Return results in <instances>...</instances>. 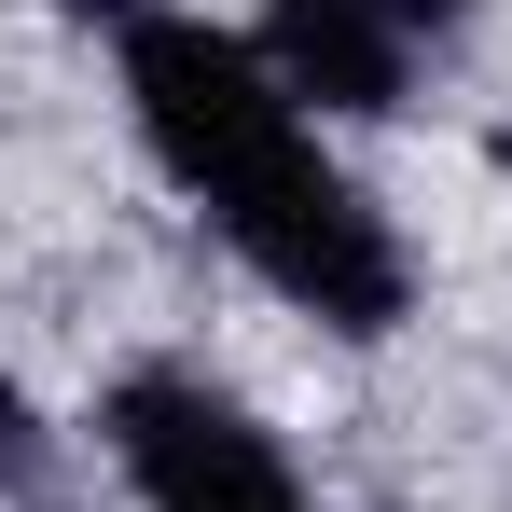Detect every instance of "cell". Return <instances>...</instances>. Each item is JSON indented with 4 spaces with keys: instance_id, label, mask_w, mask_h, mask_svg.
I'll return each instance as SVG.
<instances>
[{
    "instance_id": "cell-1",
    "label": "cell",
    "mask_w": 512,
    "mask_h": 512,
    "mask_svg": "<svg viewBox=\"0 0 512 512\" xmlns=\"http://www.w3.org/2000/svg\"><path fill=\"white\" fill-rule=\"evenodd\" d=\"M111 42H125V111H139L153 167L208 208V236L250 263L277 305H305L319 333H346V346L402 333L416 263L388 236V208L319 153V125L277 97V70L250 42L208 28V14H167V0H139Z\"/></svg>"
},
{
    "instance_id": "cell-5",
    "label": "cell",
    "mask_w": 512,
    "mask_h": 512,
    "mask_svg": "<svg viewBox=\"0 0 512 512\" xmlns=\"http://www.w3.org/2000/svg\"><path fill=\"white\" fill-rule=\"evenodd\" d=\"M388 14H402V42H457L471 28V0H388Z\"/></svg>"
},
{
    "instance_id": "cell-6",
    "label": "cell",
    "mask_w": 512,
    "mask_h": 512,
    "mask_svg": "<svg viewBox=\"0 0 512 512\" xmlns=\"http://www.w3.org/2000/svg\"><path fill=\"white\" fill-rule=\"evenodd\" d=\"M70 14H111V28H125V14H139V0H70Z\"/></svg>"
},
{
    "instance_id": "cell-2",
    "label": "cell",
    "mask_w": 512,
    "mask_h": 512,
    "mask_svg": "<svg viewBox=\"0 0 512 512\" xmlns=\"http://www.w3.org/2000/svg\"><path fill=\"white\" fill-rule=\"evenodd\" d=\"M111 471L139 485V512H319L291 485V457H277V429L250 402H222L208 374H180V360H139L125 388H111Z\"/></svg>"
},
{
    "instance_id": "cell-4",
    "label": "cell",
    "mask_w": 512,
    "mask_h": 512,
    "mask_svg": "<svg viewBox=\"0 0 512 512\" xmlns=\"http://www.w3.org/2000/svg\"><path fill=\"white\" fill-rule=\"evenodd\" d=\"M0 485H14V499H42V429H28L14 388H0Z\"/></svg>"
},
{
    "instance_id": "cell-3",
    "label": "cell",
    "mask_w": 512,
    "mask_h": 512,
    "mask_svg": "<svg viewBox=\"0 0 512 512\" xmlns=\"http://www.w3.org/2000/svg\"><path fill=\"white\" fill-rule=\"evenodd\" d=\"M250 56L277 70V97L305 125L319 111H402V84H416V42H402L388 0H263Z\"/></svg>"
}]
</instances>
